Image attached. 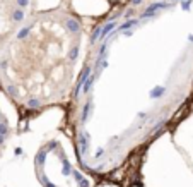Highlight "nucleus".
Wrapping results in <instances>:
<instances>
[{"instance_id":"f257e3e1","label":"nucleus","mask_w":193,"mask_h":187,"mask_svg":"<svg viewBox=\"0 0 193 187\" xmlns=\"http://www.w3.org/2000/svg\"><path fill=\"white\" fill-rule=\"evenodd\" d=\"M91 29L67 9L32 14L0 52V89L27 120L70 105Z\"/></svg>"},{"instance_id":"f03ea898","label":"nucleus","mask_w":193,"mask_h":187,"mask_svg":"<svg viewBox=\"0 0 193 187\" xmlns=\"http://www.w3.org/2000/svg\"><path fill=\"white\" fill-rule=\"evenodd\" d=\"M36 12V0H0V52Z\"/></svg>"},{"instance_id":"7ed1b4c3","label":"nucleus","mask_w":193,"mask_h":187,"mask_svg":"<svg viewBox=\"0 0 193 187\" xmlns=\"http://www.w3.org/2000/svg\"><path fill=\"white\" fill-rule=\"evenodd\" d=\"M22 122L24 120H22L17 107L0 89V155L5 149L7 143L19 132Z\"/></svg>"}]
</instances>
